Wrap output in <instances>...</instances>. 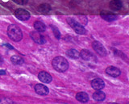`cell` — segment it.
I'll use <instances>...</instances> for the list:
<instances>
[{"instance_id": "1", "label": "cell", "mask_w": 129, "mask_h": 104, "mask_svg": "<svg viewBox=\"0 0 129 104\" xmlns=\"http://www.w3.org/2000/svg\"><path fill=\"white\" fill-rule=\"evenodd\" d=\"M52 65L56 71L63 73V72H66L68 70L69 62L66 58L58 56V57L53 58L52 61Z\"/></svg>"}, {"instance_id": "2", "label": "cell", "mask_w": 129, "mask_h": 104, "mask_svg": "<svg viewBox=\"0 0 129 104\" xmlns=\"http://www.w3.org/2000/svg\"><path fill=\"white\" fill-rule=\"evenodd\" d=\"M7 35L11 41L18 42L20 41L23 38V33L21 29L18 26L11 24L7 28Z\"/></svg>"}, {"instance_id": "3", "label": "cell", "mask_w": 129, "mask_h": 104, "mask_svg": "<svg viewBox=\"0 0 129 104\" xmlns=\"http://www.w3.org/2000/svg\"><path fill=\"white\" fill-rule=\"evenodd\" d=\"M67 23H69L73 29L74 30V31L77 34L79 35H84L86 33V28L81 24V23L78 21H76L75 19H72V18H67Z\"/></svg>"}, {"instance_id": "4", "label": "cell", "mask_w": 129, "mask_h": 104, "mask_svg": "<svg viewBox=\"0 0 129 104\" xmlns=\"http://www.w3.org/2000/svg\"><path fill=\"white\" fill-rule=\"evenodd\" d=\"M92 47L94 50L101 57H105L107 55V50L104 48V46L99 41H94L92 43Z\"/></svg>"}, {"instance_id": "5", "label": "cell", "mask_w": 129, "mask_h": 104, "mask_svg": "<svg viewBox=\"0 0 129 104\" xmlns=\"http://www.w3.org/2000/svg\"><path fill=\"white\" fill-rule=\"evenodd\" d=\"M15 15L16 18L22 21H26L30 18V13L27 11L21 8H19L15 11Z\"/></svg>"}, {"instance_id": "6", "label": "cell", "mask_w": 129, "mask_h": 104, "mask_svg": "<svg viewBox=\"0 0 129 104\" xmlns=\"http://www.w3.org/2000/svg\"><path fill=\"white\" fill-rule=\"evenodd\" d=\"M30 37L36 43L39 44V45H43L46 42L45 37L40 31H31L30 33Z\"/></svg>"}, {"instance_id": "7", "label": "cell", "mask_w": 129, "mask_h": 104, "mask_svg": "<svg viewBox=\"0 0 129 104\" xmlns=\"http://www.w3.org/2000/svg\"><path fill=\"white\" fill-rule=\"evenodd\" d=\"M35 91L39 95H47L49 92V90L43 84H36L35 86Z\"/></svg>"}, {"instance_id": "8", "label": "cell", "mask_w": 129, "mask_h": 104, "mask_svg": "<svg viewBox=\"0 0 129 104\" xmlns=\"http://www.w3.org/2000/svg\"><path fill=\"white\" fill-rule=\"evenodd\" d=\"M80 57H82L84 61H96L95 60V57L93 55L90 51L87 50V49H82L80 53Z\"/></svg>"}, {"instance_id": "9", "label": "cell", "mask_w": 129, "mask_h": 104, "mask_svg": "<svg viewBox=\"0 0 129 104\" xmlns=\"http://www.w3.org/2000/svg\"><path fill=\"white\" fill-rule=\"evenodd\" d=\"M91 86L96 90H102L105 87V82L101 78H94L91 82Z\"/></svg>"}, {"instance_id": "10", "label": "cell", "mask_w": 129, "mask_h": 104, "mask_svg": "<svg viewBox=\"0 0 129 104\" xmlns=\"http://www.w3.org/2000/svg\"><path fill=\"white\" fill-rule=\"evenodd\" d=\"M106 74L109 76H111V77L117 78L120 75L121 72L119 69H118V68H116L115 66H109L106 69Z\"/></svg>"}, {"instance_id": "11", "label": "cell", "mask_w": 129, "mask_h": 104, "mask_svg": "<svg viewBox=\"0 0 129 104\" xmlns=\"http://www.w3.org/2000/svg\"><path fill=\"white\" fill-rule=\"evenodd\" d=\"M38 78L44 83H50L52 80V76L45 71L40 72L38 74Z\"/></svg>"}, {"instance_id": "12", "label": "cell", "mask_w": 129, "mask_h": 104, "mask_svg": "<svg viewBox=\"0 0 129 104\" xmlns=\"http://www.w3.org/2000/svg\"><path fill=\"white\" fill-rule=\"evenodd\" d=\"M100 15L106 21H114L117 18L116 15L111 14V12H108V11H102L100 13Z\"/></svg>"}, {"instance_id": "13", "label": "cell", "mask_w": 129, "mask_h": 104, "mask_svg": "<svg viewBox=\"0 0 129 104\" xmlns=\"http://www.w3.org/2000/svg\"><path fill=\"white\" fill-rule=\"evenodd\" d=\"M110 7L114 11H119L122 9L123 3L120 0H112L110 3Z\"/></svg>"}, {"instance_id": "14", "label": "cell", "mask_w": 129, "mask_h": 104, "mask_svg": "<svg viewBox=\"0 0 129 104\" xmlns=\"http://www.w3.org/2000/svg\"><path fill=\"white\" fill-rule=\"evenodd\" d=\"M105 98H106V94H105L104 92L100 91V90H97L93 94V98L97 102H102L105 99Z\"/></svg>"}, {"instance_id": "15", "label": "cell", "mask_w": 129, "mask_h": 104, "mask_svg": "<svg viewBox=\"0 0 129 104\" xmlns=\"http://www.w3.org/2000/svg\"><path fill=\"white\" fill-rule=\"evenodd\" d=\"M76 98L81 102H86L89 101V95L86 92H79L76 94Z\"/></svg>"}, {"instance_id": "16", "label": "cell", "mask_w": 129, "mask_h": 104, "mask_svg": "<svg viewBox=\"0 0 129 104\" xmlns=\"http://www.w3.org/2000/svg\"><path fill=\"white\" fill-rule=\"evenodd\" d=\"M11 61L15 65H23V64L24 63V60L21 57L18 56V55L12 56L11 58Z\"/></svg>"}, {"instance_id": "17", "label": "cell", "mask_w": 129, "mask_h": 104, "mask_svg": "<svg viewBox=\"0 0 129 104\" xmlns=\"http://www.w3.org/2000/svg\"><path fill=\"white\" fill-rule=\"evenodd\" d=\"M66 55L69 57H70L72 59H78L80 57V53L77 51L76 49H69L66 52Z\"/></svg>"}, {"instance_id": "18", "label": "cell", "mask_w": 129, "mask_h": 104, "mask_svg": "<svg viewBox=\"0 0 129 104\" xmlns=\"http://www.w3.org/2000/svg\"><path fill=\"white\" fill-rule=\"evenodd\" d=\"M34 28L37 31H40V32H42V31H44L46 29V26L44 23H42L41 21H36L34 23Z\"/></svg>"}, {"instance_id": "19", "label": "cell", "mask_w": 129, "mask_h": 104, "mask_svg": "<svg viewBox=\"0 0 129 104\" xmlns=\"http://www.w3.org/2000/svg\"><path fill=\"white\" fill-rule=\"evenodd\" d=\"M38 10L42 13H48L51 11V7L50 5L47 4V3H43V4H40L39 6Z\"/></svg>"}, {"instance_id": "20", "label": "cell", "mask_w": 129, "mask_h": 104, "mask_svg": "<svg viewBox=\"0 0 129 104\" xmlns=\"http://www.w3.org/2000/svg\"><path fill=\"white\" fill-rule=\"evenodd\" d=\"M51 28L52 29V31H53L55 37L59 40L60 38V31L58 30V28L56 27H55L54 25H51Z\"/></svg>"}, {"instance_id": "21", "label": "cell", "mask_w": 129, "mask_h": 104, "mask_svg": "<svg viewBox=\"0 0 129 104\" xmlns=\"http://www.w3.org/2000/svg\"><path fill=\"white\" fill-rule=\"evenodd\" d=\"M14 2H15L16 3L20 5H25L26 3H27L28 0H14Z\"/></svg>"}, {"instance_id": "22", "label": "cell", "mask_w": 129, "mask_h": 104, "mask_svg": "<svg viewBox=\"0 0 129 104\" xmlns=\"http://www.w3.org/2000/svg\"><path fill=\"white\" fill-rule=\"evenodd\" d=\"M6 71L5 70H0V75H5Z\"/></svg>"}, {"instance_id": "23", "label": "cell", "mask_w": 129, "mask_h": 104, "mask_svg": "<svg viewBox=\"0 0 129 104\" xmlns=\"http://www.w3.org/2000/svg\"><path fill=\"white\" fill-rule=\"evenodd\" d=\"M3 63V57H1V56H0V65H2Z\"/></svg>"}, {"instance_id": "24", "label": "cell", "mask_w": 129, "mask_h": 104, "mask_svg": "<svg viewBox=\"0 0 129 104\" xmlns=\"http://www.w3.org/2000/svg\"><path fill=\"white\" fill-rule=\"evenodd\" d=\"M7 47H8V48H9V49H13V47H11V45H10V44H7V45H5Z\"/></svg>"}]
</instances>
